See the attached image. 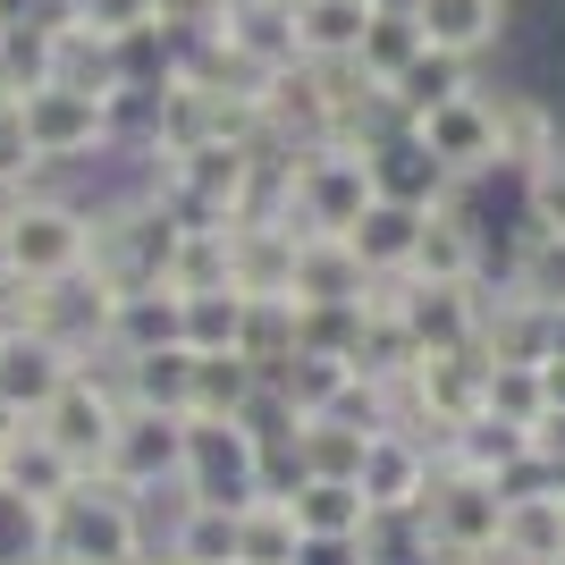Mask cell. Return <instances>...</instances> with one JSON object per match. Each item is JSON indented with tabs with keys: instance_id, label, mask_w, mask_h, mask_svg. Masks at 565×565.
<instances>
[{
	"instance_id": "obj_3",
	"label": "cell",
	"mask_w": 565,
	"mask_h": 565,
	"mask_svg": "<svg viewBox=\"0 0 565 565\" xmlns=\"http://www.w3.org/2000/svg\"><path fill=\"white\" fill-rule=\"evenodd\" d=\"M0 262L25 270V279H76L85 262H94V212L68 203V194H25L18 220L0 228Z\"/></svg>"
},
{
	"instance_id": "obj_1",
	"label": "cell",
	"mask_w": 565,
	"mask_h": 565,
	"mask_svg": "<svg viewBox=\"0 0 565 565\" xmlns=\"http://www.w3.org/2000/svg\"><path fill=\"white\" fill-rule=\"evenodd\" d=\"M18 118H25V143H34V161L51 169H76V161H102L118 143V127H127V102L110 94H85V85H34V94H18Z\"/></svg>"
},
{
	"instance_id": "obj_27",
	"label": "cell",
	"mask_w": 565,
	"mask_h": 565,
	"mask_svg": "<svg viewBox=\"0 0 565 565\" xmlns=\"http://www.w3.org/2000/svg\"><path fill=\"white\" fill-rule=\"evenodd\" d=\"M523 220H532V228H557V236H565V143L548 152V161L523 169Z\"/></svg>"
},
{
	"instance_id": "obj_21",
	"label": "cell",
	"mask_w": 565,
	"mask_h": 565,
	"mask_svg": "<svg viewBox=\"0 0 565 565\" xmlns=\"http://www.w3.org/2000/svg\"><path fill=\"white\" fill-rule=\"evenodd\" d=\"M414 60H423V25H414V9H372L363 43H354V68H363L380 94H388V85H397Z\"/></svg>"
},
{
	"instance_id": "obj_2",
	"label": "cell",
	"mask_w": 565,
	"mask_h": 565,
	"mask_svg": "<svg viewBox=\"0 0 565 565\" xmlns=\"http://www.w3.org/2000/svg\"><path fill=\"white\" fill-rule=\"evenodd\" d=\"M372 194H380L372 143H305V152H287V220H296V228L347 236Z\"/></svg>"
},
{
	"instance_id": "obj_35",
	"label": "cell",
	"mask_w": 565,
	"mask_h": 565,
	"mask_svg": "<svg viewBox=\"0 0 565 565\" xmlns=\"http://www.w3.org/2000/svg\"><path fill=\"white\" fill-rule=\"evenodd\" d=\"M557 498H565V481H557Z\"/></svg>"
},
{
	"instance_id": "obj_33",
	"label": "cell",
	"mask_w": 565,
	"mask_h": 565,
	"mask_svg": "<svg viewBox=\"0 0 565 565\" xmlns=\"http://www.w3.org/2000/svg\"><path fill=\"white\" fill-rule=\"evenodd\" d=\"M220 565H245V557H220Z\"/></svg>"
},
{
	"instance_id": "obj_36",
	"label": "cell",
	"mask_w": 565,
	"mask_h": 565,
	"mask_svg": "<svg viewBox=\"0 0 565 565\" xmlns=\"http://www.w3.org/2000/svg\"><path fill=\"white\" fill-rule=\"evenodd\" d=\"M557 565H565V557H557Z\"/></svg>"
},
{
	"instance_id": "obj_19",
	"label": "cell",
	"mask_w": 565,
	"mask_h": 565,
	"mask_svg": "<svg viewBox=\"0 0 565 565\" xmlns=\"http://www.w3.org/2000/svg\"><path fill=\"white\" fill-rule=\"evenodd\" d=\"M507 296H523V305H541V312H565V236L557 228L523 220L515 254H507Z\"/></svg>"
},
{
	"instance_id": "obj_24",
	"label": "cell",
	"mask_w": 565,
	"mask_h": 565,
	"mask_svg": "<svg viewBox=\"0 0 565 565\" xmlns=\"http://www.w3.org/2000/svg\"><path fill=\"white\" fill-rule=\"evenodd\" d=\"M236 354H254L262 380L296 354V296H245V330H236Z\"/></svg>"
},
{
	"instance_id": "obj_32",
	"label": "cell",
	"mask_w": 565,
	"mask_h": 565,
	"mask_svg": "<svg viewBox=\"0 0 565 565\" xmlns=\"http://www.w3.org/2000/svg\"><path fill=\"white\" fill-rule=\"evenodd\" d=\"M372 9H414V0H372Z\"/></svg>"
},
{
	"instance_id": "obj_10",
	"label": "cell",
	"mask_w": 565,
	"mask_h": 565,
	"mask_svg": "<svg viewBox=\"0 0 565 565\" xmlns=\"http://www.w3.org/2000/svg\"><path fill=\"white\" fill-rule=\"evenodd\" d=\"M296 245H305L296 220H228V279L245 296H287L296 287Z\"/></svg>"
},
{
	"instance_id": "obj_26",
	"label": "cell",
	"mask_w": 565,
	"mask_h": 565,
	"mask_svg": "<svg viewBox=\"0 0 565 565\" xmlns=\"http://www.w3.org/2000/svg\"><path fill=\"white\" fill-rule=\"evenodd\" d=\"M490 414H507V423H541V414H548L541 363H490Z\"/></svg>"
},
{
	"instance_id": "obj_30",
	"label": "cell",
	"mask_w": 565,
	"mask_h": 565,
	"mask_svg": "<svg viewBox=\"0 0 565 565\" xmlns=\"http://www.w3.org/2000/svg\"><path fill=\"white\" fill-rule=\"evenodd\" d=\"M43 9H51V0H0V34H9V25H34Z\"/></svg>"
},
{
	"instance_id": "obj_18",
	"label": "cell",
	"mask_w": 565,
	"mask_h": 565,
	"mask_svg": "<svg viewBox=\"0 0 565 565\" xmlns=\"http://www.w3.org/2000/svg\"><path fill=\"white\" fill-rule=\"evenodd\" d=\"M423 203H397V194H372L363 203V220L347 228V245L363 254V270H405L414 262V236H423Z\"/></svg>"
},
{
	"instance_id": "obj_12",
	"label": "cell",
	"mask_w": 565,
	"mask_h": 565,
	"mask_svg": "<svg viewBox=\"0 0 565 565\" xmlns=\"http://www.w3.org/2000/svg\"><path fill=\"white\" fill-rule=\"evenodd\" d=\"M363 254H354L347 236H330V228H305V245H296V305H363Z\"/></svg>"
},
{
	"instance_id": "obj_25",
	"label": "cell",
	"mask_w": 565,
	"mask_h": 565,
	"mask_svg": "<svg viewBox=\"0 0 565 565\" xmlns=\"http://www.w3.org/2000/svg\"><path fill=\"white\" fill-rule=\"evenodd\" d=\"M472 85V60H456V51H430L423 43V60L388 85V102H397V118H414V110H430V102H448V94H465Z\"/></svg>"
},
{
	"instance_id": "obj_7",
	"label": "cell",
	"mask_w": 565,
	"mask_h": 565,
	"mask_svg": "<svg viewBox=\"0 0 565 565\" xmlns=\"http://www.w3.org/2000/svg\"><path fill=\"white\" fill-rule=\"evenodd\" d=\"M405 136L423 143L448 178H465V186H472V178H498V127H490V94H481V85H465V94L414 110V118H405Z\"/></svg>"
},
{
	"instance_id": "obj_34",
	"label": "cell",
	"mask_w": 565,
	"mask_h": 565,
	"mask_svg": "<svg viewBox=\"0 0 565 565\" xmlns=\"http://www.w3.org/2000/svg\"><path fill=\"white\" fill-rule=\"evenodd\" d=\"M136 565H152V557H136Z\"/></svg>"
},
{
	"instance_id": "obj_29",
	"label": "cell",
	"mask_w": 565,
	"mask_h": 565,
	"mask_svg": "<svg viewBox=\"0 0 565 565\" xmlns=\"http://www.w3.org/2000/svg\"><path fill=\"white\" fill-rule=\"evenodd\" d=\"M532 456H541V465L565 481V405H548L541 423H532Z\"/></svg>"
},
{
	"instance_id": "obj_8",
	"label": "cell",
	"mask_w": 565,
	"mask_h": 565,
	"mask_svg": "<svg viewBox=\"0 0 565 565\" xmlns=\"http://www.w3.org/2000/svg\"><path fill=\"white\" fill-rule=\"evenodd\" d=\"M430 481H439V448H430L423 430L380 423L372 430V456H363V498H372L380 515H423Z\"/></svg>"
},
{
	"instance_id": "obj_11",
	"label": "cell",
	"mask_w": 565,
	"mask_h": 565,
	"mask_svg": "<svg viewBox=\"0 0 565 565\" xmlns=\"http://www.w3.org/2000/svg\"><path fill=\"white\" fill-rule=\"evenodd\" d=\"M498 557H507V565H557V557H565V498H557V481L507 490V523H498Z\"/></svg>"
},
{
	"instance_id": "obj_20",
	"label": "cell",
	"mask_w": 565,
	"mask_h": 565,
	"mask_svg": "<svg viewBox=\"0 0 565 565\" xmlns=\"http://www.w3.org/2000/svg\"><path fill=\"white\" fill-rule=\"evenodd\" d=\"M262 397V363L254 354H194V388H186V414H245V405Z\"/></svg>"
},
{
	"instance_id": "obj_13",
	"label": "cell",
	"mask_w": 565,
	"mask_h": 565,
	"mask_svg": "<svg viewBox=\"0 0 565 565\" xmlns=\"http://www.w3.org/2000/svg\"><path fill=\"white\" fill-rule=\"evenodd\" d=\"M507 0H414V25H423L430 51H456V60H481V51L507 43Z\"/></svg>"
},
{
	"instance_id": "obj_14",
	"label": "cell",
	"mask_w": 565,
	"mask_h": 565,
	"mask_svg": "<svg viewBox=\"0 0 565 565\" xmlns=\"http://www.w3.org/2000/svg\"><path fill=\"white\" fill-rule=\"evenodd\" d=\"M287 507L305 523V541H363V523H372V498H363V481H347V472H305V481L287 490Z\"/></svg>"
},
{
	"instance_id": "obj_22",
	"label": "cell",
	"mask_w": 565,
	"mask_h": 565,
	"mask_svg": "<svg viewBox=\"0 0 565 565\" xmlns=\"http://www.w3.org/2000/svg\"><path fill=\"white\" fill-rule=\"evenodd\" d=\"M372 25V0H296V51L305 60H354Z\"/></svg>"
},
{
	"instance_id": "obj_5",
	"label": "cell",
	"mask_w": 565,
	"mask_h": 565,
	"mask_svg": "<svg viewBox=\"0 0 565 565\" xmlns=\"http://www.w3.org/2000/svg\"><path fill=\"white\" fill-rule=\"evenodd\" d=\"M262 490V439L245 414H186L178 498H254Z\"/></svg>"
},
{
	"instance_id": "obj_17",
	"label": "cell",
	"mask_w": 565,
	"mask_h": 565,
	"mask_svg": "<svg viewBox=\"0 0 565 565\" xmlns=\"http://www.w3.org/2000/svg\"><path fill=\"white\" fill-rule=\"evenodd\" d=\"M481 228L465 220V203H439V212L423 220V236H414V279H481Z\"/></svg>"
},
{
	"instance_id": "obj_28",
	"label": "cell",
	"mask_w": 565,
	"mask_h": 565,
	"mask_svg": "<svg viewBox=\"0 0 565 565\" xmlns=\"http://www.w3.org/2000/svg\"><path fill=\"white\" fill-rule=\"evenodd\" d=\"M0 178H43V161H34V143H25V118H18V102L0 110Z\"/></svg>"
},
{
	"instance_id": "obj_15",
	"label": "cell",
	"mask_w": 565,
	"mask_h": 565,
	"mask_svg": "<svg viewBox=\"0 0 565 565\" xmlns=\"http://www.w3.org/2000/svg\"><path fill=\"white\" fill-rule=\"evenodd\" d=\"M490 127H498V169H532V161H548V152H557V110H548L541 94H515V85H507V94H490Z\"/></svg>"
},
{
	"instance_id": "obj_9",
	"label": "cell",
	"mask_w": 565,
	"mask_h": 565,
	"mask_svg": "<svg viewBox=\"0 0 565 565\" xmlns=\"http://www.w3.org/2000/svg\"><path fill=\"white\" fill-rule=\"evenodd\" d=\"M76 363H85V354L60 347V338H43V330H9V338H0V414H43Z\"/></svg>"
},
{
	"instance_id": "obj_23",
	"label": "cell",
	"mask_w": 565,
	"mask_h": 565,
	"mask_svg": "<svg viewBox=\"0 0 565 565\" xmlns=\"http://www.w3.org/2000/svg\"><path fill=\"white\" fill-rule=\"evenodd\" d=\"M236 330H245V287H203V296H178V338H186L194 354L236 347Z\"/></svg>"
},
{
	"instance_id": "obj_31",
	"label": "cell",
	"mask_w": 565,
	"mask_h": 565,
	"mask_svg": "<svg viewBox=\"0 0 565 565\" xmlns=\"http://www.w3.org/2000/svg\"><path fill=\"white\" fill-rule=\"evenodd\" d=\"M541 388H548V405H565V354H541Z\"/></svg>"
},
{
	"instance_id": "obj_6",
	"label": "cell",
	"mask_w": 565,
	"mask_h": 565,
	"mask_svg": "<svg viewBox=\"0 0 565 565\" xmlns=\"http://www.w3.org/2000/svg\"><path fill=\"white\" fill-rule=\"evenodd\" d=\"M178 456H186V414L127 405L94 472H110L118 490H136V498H161V490H178Z\"/></svg>"
},
{
	"instance_id": "obj_16",
	"label": "cell",
	"mask_w": 565,
	"mask_h": 565,
	"mask_svg": "<svg viewBox=\"0 0 565 565\" xmlns=\"http://www.w3.org/2000/svg\"><path fill=\"white\" fill-rule=\"evenodd\" d=\"M236 557H245V565H296V557H305V523H296L287 490L236 498Z\"/></svg>"
},
{
	"instance_id": "obj_4",
	"label": "cell",
	"mask_w": 565,
	"mask_h": 565,
	"mask_svg": "<svg viewBox=\"0 0 565 565\" xmlns=\"http://www.w3.org/2000/svg\"><path fill=\"white\" fill-rule=\"evenodd\" d=\"M498 523H507V490L481 481V472L439 465V481H430V498H423V541L448 565H490L498 557Z\"/></svg>"
}]
</instances>
